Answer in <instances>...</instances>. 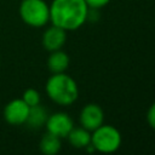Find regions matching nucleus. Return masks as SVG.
Masks as SVG:
<instances>
[{"label":"nucleus","mask_w":155,"mask_h":155,"mask_svg":"<svg viewBox=\"0 0 155 155\" xmlns=\"http://www.w3.org/2000/svg\"><path fill=\"white\" fill-rule=\"evenodd\" d=\"M87 12L85 0H53L50 6V21L65 31L75 30L87 21Z\"/></svg>","instance_id":"f257e3e1"},{"label":"nucleus","mask_w":155,"mask_h":155,"mask_svg":"<svg viewBox=\"0 0 155 155\" xmlns=\"http://www.w3.org/2000/svg\"><path fill=\"white\" fill-rule=\"evenodd\" d=\"M46 93L54 103L70 105L78 99L79 88L73 78L64 73H57L47 80Z\"/></svg>","instance_id":"f03ea898"},{"label":"nucleus","mask_w":155,"mask_h":155,"mask_svg":"<svg viewBox=\"0 0 155 155\" xmlns=\"http://www.w3.org/2000/svg\"><path fill=\"white\" fill-rule=\"evenodd\" d=\"M91 144L99 153H114L121 145V134L111 125H101L91 134Z\"/></svg>","instance_id":"7ed1b4c3"},{"label":"nucleus","mask_w":155,"mask_h":155,"mask_svg":"<svg viewBox=\"0 0 155 155\" xmlns=\"http://www.w3.org/2000/svg\"><path fill=\"white\" fill-rule=\"evenodd\" d=\"M19 15L28 25L42 27L50 21V7L44 0H22Z\"/></svg>","instance_id":"20e7f679"},{"label":"nucleus","mask_w":155,"mask_h":155,"mask_svg":"<svg viewBox=\"0 0 155 155\" xmlns=\"http://www.w3.org/2000/svg\"><path fill=\"white\" fill-rule=\"evenodd\" d=\"M46 128L48 133H52L59 138H64L74 127L71 117L65 113H54L46 120Z\"/></svg>","instance_id":"39448f33"},{"label":"nucleus","mask_w":155,"mask_h":155,"mask_svg":"<svg viewBox=\"0 0 155 155\" xmlns=\"http://www.w3.org/2000/svg\"><path fill=\"white\" fill-rule=\"evenodd\" d=\"M104 121V114L102 108L98 104L90 103L86 104L80 113V124L81 127L92 132L99 127Z\"/></svg>","instance_id":"423d86ee"},{"label":"nucleus","mask_w":155,"mask_h":155,"mask_svg":"<svg viewBox=\"0 0 155 155\" xmlns=\"http://www.w3.org/2000/svg\"><path fill=\"white\" fill-rule=\"evenodd\" d=\"M29 108L23 99H13L5 107L4 117L11 125H22L28 117Z\"/></svg>","instance_id":"0eeeda50"},{"label":"nucleus","mask_w":155,"mask_h":155,"mask_svg":"<svg viewBox=\"0 0 155 155\" xmlns=\"http://www.w3.org/2000/svg\"><path fill=\"white\" fill-rule=\"evenodd\" d=\"M65 39H67L65 30L52 24V27L46 29L42 35V45L50 52L57 51L63 47V45L65 44Z\"/></svg>","instance_id":"6e6552de"},{"label":"nucleus","mask_w":155,"mask_h":155,"mask_svg":"<svg viewBox=\"0 0 155 155\" xmlns=\"http://www.w3.org/2000/svg\"><path fill=\"white\" fill-rule=\"evenodd\" d=\"M69 65V57L65 52L57 50L52 51L48 59H47V67L52 74L57 73H64Z\"/></svg>","instance_id":"1a4fd4ad"},{"label":"nucleus","mask_w":155,"mask_h":155,"mask_svg":"<svg viewBox=\"0 0 155 155\" xmlns=\"http://www.w3.org/2000/svg\"><path fill=\"white\" fill-rule=\"evenodd\" d=\"M47 117H48V115H47L45 108H42L40 104H36V105L29 108V113H28L25 124L28 125V127L36 130L46 124Z\"/></svg>","instance_id":"9d476101"},{"label":"nucleus","mask_w":155,"mask_h":155,"mask_svg":"<svg viewBox=\"0 0 155 155\" xmlns=\"http://www.w3.org/2000/svg\"><path fill=\"white\" fill-rule=\"evenodd\" d=\"M68 140L74 148H85L91 143V133L84 127H73L71 131L68 133Z\"/></svg>","instance_id":"9b49d317"},{"label":"nucleus","mask_w":155,"mask_h":155,"mask_svg":"<svg viewBox=\"0 0 155 155\" xmlns=\"http://www.w3.org/2000/svg\"><path fill=\"white\" fill-rule=\"evenodd\" d=\"M39 147H40L41 153L46 155H54L61 150V138L47 132L41 138Z\"/></svg>","instance_id":"f8f14e48"},{"label":"nucleus","mask_w":155,"mask_h":155,"mask_svg":"<svg viewBox=\"0 0 155 155\" xmlns=\"http://www.w3.org/2000/svg\"><path fill=\"white\" fill-rule=\"evenodd\" d=\"M22 99L29 107H34V105H36V104L40 103V93L36 90H34V88H28L23 93V98Z\"/></svg>","instance_id":"ddd939ff"},{"label":"nucleus","mask_w":155,"mask_h":155,"mask_svg":"<svg viewBox=\"0 0 155 155\" xmlns=\"http://www.w3.org/2000/svg\"><path fill=\"white\" fill-rule=\"evenodd\" d=\"M109 1L110 0H85V2L87 4V6L90 8H97V10H99L101 7L108 5Z\"/></svg>","instance_id":"4468645a"},{"label":"nucleus","mask_w":155,"mask_h":155,"mask_svg":"<svg viewBox=\"0 0 155 155\" xmlns=\"http://www.w3.org/2000/svg\"><path fill=\"white\" fill-rule=\"evenodd\" d=\"M147 121L151 128L155 130V103H153L147 113Z\"/></svg>","instance_id":"2eb2a0df"}]
</instances>
